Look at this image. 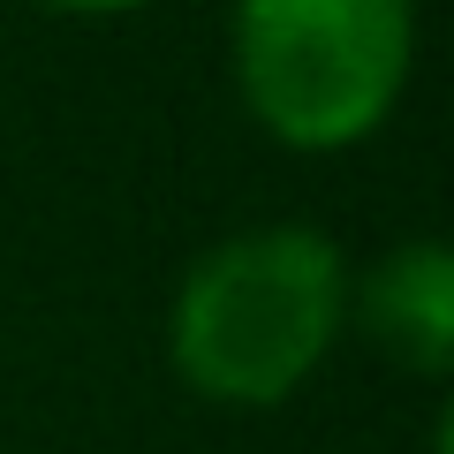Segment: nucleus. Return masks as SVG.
I'll list each match as a JSON object with an SVG mask.
<instances>
[{
    "label": "nucleus",
    "mask_w": 454,
    "mask_h": 454,
    "mask_svg": "<svg viewBox=\"0 0 454 454\" xmlns=\"http://www.w3.org/2000/svg\"><path fill=\"white\" fill-rule=\"evenodd\" d=\"M348 258L303 220L197 250L167 303V364L212 409H280L348 333Z\"/></svg>",
    "instance_id": "1"
},
{
    "label": "nucleus",
    "mask_w": 454,
    "mask_h": 454,
    "mask_svg": "<svg viewBox=\"0 0 454 454\" xmlns=\"http://www.w3.org/2000/svg\"><path fill=\"white\" fill-rule=\"evenodd\" d=\"M227 68L280 152H356L417 68V0H235Z\"/></svg>",
    "instance_id": "2"
},
{
    "label": "nucleus",
    "mask_w": 454,
    "mask_h": 454,
    "mask_svg": "<svg viewBox=\"0 0 454 454\" xmlns=\"http://www.w3.org/2000/svg\"><path fill=\"white\" fill-rule=\"evenodd\" d=\"M348 325L372 333L402 372L447 379L454 372V250L417 235L394 243L364 280H348Z\"/></svg>",
    "instance_id": "3"
},
{
    "label": "nucleus",
    "mask_w": 454,
    "mask_h": 454,
    "mask_svg": "<svg viewBox=\"0 0 454 454\" xmlns=\"http://www.w3.org/2000/svg\"><path fill=\"white\" fill-rule=\"evenodd\" d=\"M61 16H129V8H152V0H46Z\"/></svg>",
    "instance_id": "4"
}]
</instances>
